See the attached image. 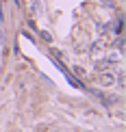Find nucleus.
<instances>
[{
  "label": "nucleus",
  "instance_id": "4",
  "mask_svg": "<svg viewBox=\"0 0 126 132\" xmlns=\"http://www.w3.org/2000/svg\"><path fill=\"white\" fill-rule=\"evenodd\" d=\"M109 67V61H96V69H105Z\"/></svg>",
  "mask_w": 126,
  "mask_h": 132
},
{
  "label": "nucleus",
  "instance_id": "7",
  "mask_svg": "<svg viewBox=\"0 0 126 132\" xmlns=\"http://www.w3.org/2000/svg\"><path fill=\"white\" fill-rule=\"evenodd\" d=\"M2 41H4V30L0 28V43H2Z\"/></svg>",
  "mask_w": 126,
  "mask_h": 132
},
{
  "label": "nucleus",
  "instance_id": "1",
  "mask_svg": "<svg viewBox=\"0 0 126 132\" xmlns=\"http://www.w3.org/2000/svg\"><path fill=\"white\" fill-rule=\"evenodd\" d=\"M113 80H115V74H113L111 69H105V71H102V74H100V82H102V85H105V87L113 85Z\"/></svg>",
  "mask_w": 126,
  "mask_h": 132
},
{
  "label": "nucleus",
  "instance_id": "2",
  "mask_svg": "<svg viewBox=\"0 0 126 132\" xmlns=\"http://www.w3.org/2000/svg\"><path fill=\"white\" fill-rule=\"evenodd\" d=\"M65 78H68V80H70V85H74V87H76V89H85V87H83V85H80V82H78V80H76V78H72V76H70V74H65Z\"/></svg>",
  "mask_w": 126,
  "mask_h": 132
},
{
  "label": "nucleus",
  "instance_id": "3",
  "mask_svg": "<svg viewBox=\"0 0 126 132\" xmlns=\"http://www.w3.org/2000/svg\"><path fill=\"white\" fill-rule=\"evenodd\" d=\"M39 35H41V39H43V41H48V43L52 41V35H50V32H48V30H41Z\"/></svg>",
  "mask_w": 126,
  "mask_h": 132
},
{
  "label": "nucleus",
  "instance_id": "6",
  "mask_svg": "<svg viewBox=\"0 0 126 132\" xmlns=\"http://www.w3.org/2000/svg\"><path fill=\"white\" fill-rule=\"evenodd\" d=\"M33 11H35V13H37V11H41V2H39V0L33 2Z\"/></svg>",
  "mask_w": 126,
  "mask_h": 132
},
{
  "label": "nucleus",
  "instance_id": "5",
  "mask_svg": "<svg viewBox=\"0 0 126 132\" xmlns=\"http://www.w3.org/2000/svg\"><path fill=\"white\" fill-rule=\"evenodd\" d=\"M74 74L78 76V78H83V76H85V69H83V67H78V65H76V67H74Z\"/></svg>",
  "mask_w": 126,
  "mask_h": 132
}]
</instances>
